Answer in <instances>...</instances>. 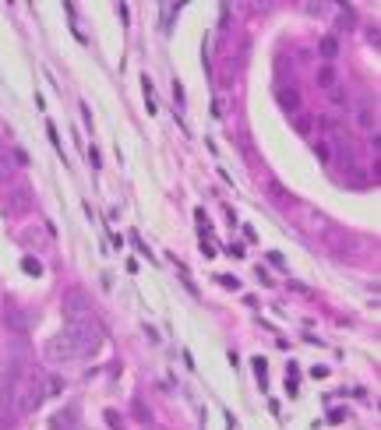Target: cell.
I'll list each match as a JSON object with an SVG mask.
<instances>
[{
	"mask_svg": "<svg viewBox=\"0 0 381 430\" xmlns=\"http://www.w3.org/2000/svg\"><path fill=\"white\" fill-rule=\"evenodd\" d=\"M64 331H68L71 339H74V346H78V356H92V353L103 346V331H99V325H96V321L68 325Z\"/></svg>",
	"mask_w": 381,
	"mask_h": 430,
	"instance_id": "cell-1",
	"label": "cell"
},
{
	"mask_svg": "<svg viewBox=\"0 0 381 430\" xmlns=\"http://www.w3.org/2000/svg\"><path fill=\"white\" fill-rule=\"evenodd\" d=\"M61 311H64V321L68 325H81V321H92V303L81 289H68L64 300H61Z\"/></svg>",
	"mask_w": 381,
	"mask_h": 430,
	"instance_id": "cell-2",
	"label": "cell"
},
{
	"mask_svg": "<svg viewBox=\"0 0 381 430\" xmlns=\"http://www.w3.org/2000/svg\"><path fill=\"white\" fill-rule=\"evenodd\" d=\"M46 356L53 363H68V360H78V346H74V339L68 331H61V335H53V339L46 342Z\"/></svg>",
	"mask_w": 381,
	"mask_h": 430,
	"instance_id": "cell-3",
	"label": "cell"
},
{
	"mask_svg": "<svg viewBox=\"0 0 381 430\" xmlns=\"http://www.w3.org/2000/svg\"><path fill=\"white\" fill-rule=\"evenodd\" d=\"M28 208H32V191H28L25 183L11 187V194H8V212H11V215H25Z\"/></svg>",
	"mask_w": 381,
	"mask_h": 430,
	"instance_id": "cell-4",
	"label": "cell"
},
{
	"mask_svg": "<svg viewBox=\"0 0 381 430\" xmlns=\"http://www.w3.org/2000/svg\"><path fill=\"white\" fill-rule=\"evenodd\" d=\"M4 325L21 335V331L28 328V318H25V311H18V307H8V311H4Z\"/></svg>",
	"mask_w": 381,
	"mask_h": 430,
	"instance_id": "cell-5",
	"label": "cell"
},
{
	"mask_svg": "<svg viewBox=\"0 0 381 430\" xmlns=\"http://www.w3.org/2000/svg\"><path fill=\"white\" fill-rule=\"evenodd\" d=\"M357 124H360L364 131H378V116H374V106H371V103H360V106H357Z\"/></svg>",
	"mask_w": 381,
	"mask_h": 430,
	"instance_id": "cell-6",
	"label": "cell"
},
{
	"mask_svg": "<svg viewBox=\"0 0 381 430\" xmlns=\"http://www.w3.org/2000/svg\"><path fill=\"white\" fill-rule=\"evenodd\" d=\"M279 106L289 110V113H297L300 110V92L297 88H279Z\"/></svg>",
	"mask_w": 381,
	"mask_h": 430,
	"instance_id": "cell-7",
	"label": "cell"
},
{
	"mask_svg": "<svg viewBox=\"0 0 381 430\" xmlns=\"http://www.w3.org/2000/svg\"><path fill=\"white\" fill-rule=\"evenodd\" d=\"M318 85L329 88V92L336 88V68H332V64H321V68H318Z\"/></svg>",
	"mask_w": 381,
	"mask_h": 430,
	"instance_id": "cell-8",
	"label": "cell"
},
{
	"mask_svg": "<svg viewBox=\"0 0 381 430\" xmlns=\"http://www.w3.org/2000/svg\"><path fill=\"white\" fill-rule=\"evenodd\" d=\"M61 391H64V381L56 378V374L43 378V398H50V395H61Z\"/></svg>",
	"mask_w": 381,
	"mask_h": 430,
	"instance_id": "cell-9",
	"label": "cell"
},
{
	"mask_svg": "<svg viewBox=\"0 0 381 430\" xmlns=\"http://www.w3.org/2000/svg\"><path fill=\"white\" fill-rule=\"evenodd\" d=\"M321 57H325V60H336V57H339V39H336V36L321 39Z\"/></svg>",
	"mask_w": 381,
	"mask_h": 430,
	"instance_id": "cell-10",
	"label": "cell"
},
{
	"mask_svg": "<svg viewBox=\"0 0 381 430\" xmlns=\"http://www.w3.org/2000/svg\"><path fill=\"white\" fill-rule=\"evenodd\" d=\"M21 265H25V272H28V275H39V272H43V265H39L36 258H25Z\"/></svg>",
	"mask_w": 381,
	"mask_h": 430,
	"instance_id": "cell-11",
	"label": "cell"
},
{
	"mask_svg": "<svg viewBox=\"0 0 381 430\" xmlns=\"http://www.w3.org/2000/svg\"><path fill=\"white\" fill-rule=\"evenodd\" d=\"M311 124H314L311 116H297V131H300V134H307V131H311Z\"/></svg>",
	"mask_w": 381,
	"mask_h": 430,
	"instance_id": "cell-12",
	"label": "cell"
},
{
	"mask_svg": "<svg viewBox=\"0 0 381 430\" xmlns=\"http://www.w3.org/2000/svg\"><path fill=\"white\" fill-rule=\"evenodd\" d=\"M332 103H339V106H342V103H346V92H339V88H332Z\"/></svg>",
	"mask_w": 381,
	"mask_h": 430,
	"instance_id": "cell-13",
	"label": "cell"
}]
</instances>
